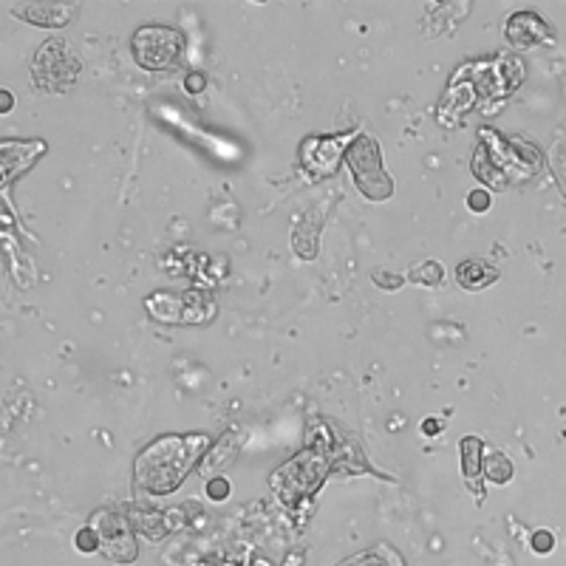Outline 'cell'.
I'll return each mask as SVG.
<instances>
[{"instance_id": "obj_1", "label": "cell", "mask_w": 566, "mask_h": 566, "mask_svg": "<svg viewBox=\"0 0 566 566\" xmlns=\"http://www.w3.org/2000/svg\"><path fill=\"white\" fill-rule=\"evenodd\" d=\"M207 450V436L201 434H187V436H162L151 442L136 459V481L142 490L153 495L173 492L195 459Z\"/></svg>"}, {"instance_id": "obj_2", "label": "cell", "mask_w": 566, "mask_h": 566, "mask_svg": "<svg viewBox=\"0 0 566 566\" xmlns=\"http://www.w3.org/2000/svg\"><path fill=\"white\" fill-rule=\"evenodd\" d=\"M184 51L181 32L170 26H142L133 34V57L145 71H167Z\"/></svg>"}, {"instance_id": "obj_3", "label": "cell", "mask_w": 566, "mask_h": 566, "mask_svg": "<svg viewBox=\"0 0 566 566\" xmlns=\"http://www.w3.org/2000/svg\"><path fill=\"white\" fill-rule=\"evenodd\" d=\"M80 74V62L71 54L68 43L48 40L34 57V83L46 91H65Z\"/></svg>"}, {"instance_id": "obj_4", "label": "cell", "mask_w": 566, "mask_h": 566, "mask_svg": "<svg viewBox=\"0 0 566 566\" xmlns=\"http://www.w3.org/2000/svg\"><path fill=\"white\" fill-rule=\"evenodd\" d=\"M345 159H348V167L354 170L357 187H360L368 198L380 201V198L391 195V179H388L385 170H382L380 148H377L374 139H368V136L357 139V142L351 145V151H348Z\"/></svg>"}, {"instance_id": "obj_5", "label": "cell", "mask_w": 566, "mask_h": 566, "mask_svg": "<svg viewBox=\"0 0 566 566\" xmlns=\"http://www.w3.org/2000/svg\"><path fill=\"white\" fill-rule=\"evenodd\" d=\"M148 312L162 323H204L216 312V303L198 292H187V295L156 292L148 298Z\"/></svg>"}, {"instance_id": "obj_6", "label": "cell", "mask_w": 566, "mask_h": 566, "mask_svg": "<svg viewBox=\"0 0 566 566\" xmlns=\"http://www.w3.org/2000/svg\"><path fill=\"white\" fill-rule=\"evenodd\" d=\"M102 518H105V521H99V516H97V524H94V527H97V532H99V541H102L108 558L122 560V563L133 560V558H136V544H133V535H130L127 521H125L122 516H111V513H102Z\"/></svg>"}, {"instance_id": "obj_7", "label": "cell", "mask_w": 566, "mask_h": 566, "mask_svg": "<svg viewBox=\"0 0 566 566\" xmlns=\"http://www.w3.org/2000/svg\"><path fill=\"white\" fill-rule=\"evenodd\" d=\"M323 473H326V462H323L317 453H303V456H298L295 462H289L287 470H277V473H275V487L292 481L295 487H292L289 495H298V492H306L301 481H306V487L312 490V487L320 484Z\"/></svg>"}, {"instance_id": "obj_8", "label": "cell", "mask_w": 566, "mask_h": 566, "mask_svg": "<svg viewBox=\"0 0 566 566\" xmlns=\"http://www.w3.org/2000/svg\"><path fill=\"white\" fill-rule=\"evenodd\" d=\"M303 151H315V156H303V165L317 173V176H329L334 173L337 162H340V151H343V139H306L303 142Z\"/></svg>"}, {"instance_id": "obj_9", "label": "cell", "mask_w": 566, "mask_h": 566, "mask_svg": "<svg viewBox=\"0 0 566 566\" xmlns=\"http://www.w3.org/2000/svg\"><path fill=\"white\" fill-rule=\"evenodd\" d=\"M77 6H62V4H32V6H15L18 18H26L34 26H65Z\"/></svg>"}, {"instance_id": "obj_10", "label": "cell", "mask_w": 566, "mask_h": 566, "mask_svg": "<svg viewBox=\"0 0 566 566\" xmlns=\"http://www.w3.org/2000/svg\"><path fill=\"white\" fill-rule=\"evenodd\" d=\"M495 275H499V272H495L492 266H487L484 261H467V263L459 266V283H462V287H467V289L484 287V283L495 280Z\"/></svg>"}, {"instance_id": "obj_11", "label": "cell", "mask_w": 566, "mask_h": 566, "mask_svg": "<svg viewBox=\"0 0 566 566\" xmlns=\"http://www.w3.org/2000/svg\"><path fill=\"white\" fill-rule=\"evenodd\" d=\"M388 560H396V555L388 546H374V549H366L360 555L343 560L340 566H388ZM391 566H399V563H391Z\"/></svg>"}, {"instance_id": "obj_12", "label": "cell", "mask_w": 566, "mask_h": 566, "mask_svg": "<svg viewBox=\"0 0 566 566\" xmlns=\"http://www.w3.org/2000/svg\"><path fill=\"white\" fill-rule=\"evenodd\" d=\"M99 544H102V541H99V532H97V530H91V527L80 530V535H77V546H80L83 552H94Z\"/></svg>"}, {"instance_id": "obj_13", "label": "cell", "mask_w": 566, "mask_h": 566, "mask_svg": "<svg viewBox=\"0 0 566 566\" xmlns=\"http://www.w3.org/2000/svg\"><path fill=\"white\" fill-rule=\"evenodd\" d=\"M207 492H209V499L221 502L224 495L230 492V484H227V478H212V481H209V487H207Z\"/></svg>"}, {"instance_id": "obj_14", "label": "cell", "mask_w": 566, "mask_h": 566, "mask_svg": "<svg viewBox=\"0 0 566 566\" xmlns=\"http://www.w3.org/2000/svg\"><path fill=\"white\" fill-rule=\"evenodd\" d=\"M467 204H470V209H478V212H484V209L490 207V195H487L484 190H473V193L467 195Z\"/></svg>"}, {"instance_id": "obj_15", "label": "cell", "mask_w": 566, "mask_h": 566, "mask_svg": "<svg viewBox=\"0 0 566 566\" xmlns=\"http://www.w3.org/2000/svg\"><path fill=\"white\" fill-rule=\"evenodd\" d=\"M532 546H535V552H549L552 549V535L549 532H535Z\"/></svg>"}, {"instance_id": "obj_16", "label": "cell", "mask_w": 566, "mask_h": 566, "mask_svg": "<svg viewBox=\"0 0 566 566\" xmlns=\"http://www.w3.org/2000/svg\"><path fill=\"white\" fill-rule=\"evenodd\" d=\"M422 434L436 436V434H439V422H436V419H424V422H422Z\"/></svg>"}, {"instance_id": "obj_17", "label": "cell", "mask_w": 566, "mask_h": 566, "mask_svg": "<svg viewBox=\"0 0 566 566\" xmlns=\"http://www.w3.org/2000/svg\"><path fill=\"white\" fill-rule=\"evenodd\" d=\"M377 283H388V287H399V277H382V275H374Z\"/></svg>"}, {"instance_id": "obj_18", "label": "cell", "mask_w": 566, "mask_h": 566, "mask_svg": "<svg viewBox=\"0 0 566 566\" xmlns=\"http://www.w3.org/2000/svg\"><path fill=\"white\" fill-rule=\"evenodd\" d=\"M9 108H12V94L4 91V111H9Z\"/></svg>"}]
</instances>
